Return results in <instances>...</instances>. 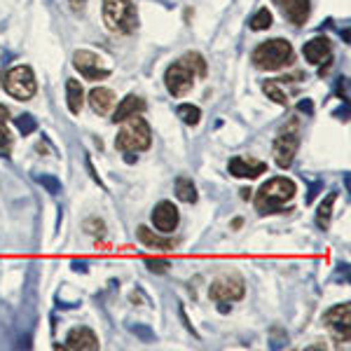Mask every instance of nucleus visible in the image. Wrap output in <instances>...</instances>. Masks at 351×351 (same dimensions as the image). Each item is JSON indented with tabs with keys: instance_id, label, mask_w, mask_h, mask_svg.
<instances>
[{
	"instance_id": "7",
	"label": "nucleus",
	"mask_w": 351,
	"mask_h": 351,
	"mask_svg": "<svg viewBox=\"0 0 351 351\" xmlns=\"http://www.w3.org/2000/svg\"><path fill=\"white\" fill-rule=\"evenodd\" d=\"M243 293H246V286H243V279L239 274L218 276L211 284V288H208V295L216 302H234V300L243 298Z\"/></svg>"
},
{
	"instance_id": "10",
	"label": "nucleus",
	"mask_w": 351,
	"mask_h": 351,
	"mask_svg": "<svg viewBox=\"0 0 351 351\" xmlns=\"http://www.w3.org/2000/svg\"><path fill=\"white\" fill-rule=\"evenodd\" d=\"M326 324L332 330V335L337 339L349 342V332H351V307L347 302L337 304V307L326 311Z\"/></svg>"
},
{
	"instance_id": "25",
	"label": "nucleus",
	"mask_w": 351,
	"mask_h": 351,
	"mask_svg": "<svg viewBox=\"0 0 351 351\" xmlns=\"http://www.w3.org/2000/svg\"><path fill=\"white\" fill-rule=\"evenodd\" d=\"M248 26H251V31H267V28L271 26V12L267 8L258 10V12L251 16Z\"/></svg>"
},
{
	"instance_id": "1",
	"label": "nucleus",
	"mask_w": 351,
	"mask_h": 351,
	"mask_svg": "<svg viewBox=\"0 0 351 351\" xmlns=\"http://www.w3.org/2000/svg\"><path fill=\"white\" fill-rule=\"evenodd\" d=\"M295 183H293L291 178H284V176H279V178H271L267 183L263 185V188L258 190L256 195V208L260 216H267V213H279L284 211V204L291 202L293 197H295Z\"/></svg>"
},
{
	"instance_id": "31",
	"label": "nucleus",
	"mask_w": 351,
	"mask_h": 351,
	"mask_svg": "<svg viewBox=\"0 0 351 351\" xmlns=\"http://www.w3.org/2000/svg\"><path fill=\"white\" fill-rule=\"evenodd\" d=\"M134 332H138V335H143L145 339H152V332L148 330V328H134Z\"/></svg>"
},
{
	"instance_id": "19",
	"label": "nucleus",
	"mask_w": 351,
	"mask_h": 351,
	"mask_svg": "<svg viewBox=\"0 0 351 351\" xmlns=\"http://www.w3.org/2000/svg\"><path fill=\"white\" fill-rule=\"evenodd\" d=\"M136 234H138V241L143 243V246H150V248H173L176 246L173 239H164V237L155 234V232L148 230L145 225H141V228L136 230Z\"/></svg>"
},
{
	"instance_id": "32",
	"label": "nucleus",
	"mask_w": 351,
	"mask_h": 351,
	"mask_svg": "<svg viewBox=\"0 0 351 351\" xmlns=\"http://www.w3.org/2000/svg\"><path fill=\"white\" fill-rule=\"evenodd\" d=\"M8 108H5V106H0V124H8Z\"/></svg>"
},
{
	"instance_id": "26",
	"label": "nucleus",
	"mask_w": 351,
	"mask_h": 351,
	"mask_svg": "<svg viewBox=\"0 0 351 351\" xmlns=\"http://www.w3.org/2000/svg\"><path fill=\"white\" fill-rule=\"evenodd\" d=\"M16 129H19L21 134L28 136V134H33L38 129V122H36V117L33 115H21V117H16Z\"/></svg>"
},
{
	"instance_id": "30",
	"label": "nucleus",
	"mask_w": 351,
	"mask_h": 351,
	"mask_svg": "<svg viewBox=\"0 0 351 351\" xmlns=\"http://www.w3.org/2000/svg\"><path fill=\"white\" fill-rule=\"evenodd\" d=\"M302 112H307V115H311V101H300V106H298Z\"/></svg>"
},
{
	"instance_id": "5",
	"label": "nucleus",
	"mask_w": 351,
	"mask_h": 351,
	"mask_svg": "<svg viewBox=\"0 0 351 351\" xmlns=\"http://www.w3.org/2000/svg\"><path fill=\"white\" fill-rule=\"evenodd\" d=\"M3 84H5V92L10 96H14L16 101H28L33 99L38 92V82H36V75L28 66H14L5 73L3 77Z\"/></svg>"
},
{
	"instance_id": "13",
	"label": "nucleus",
	"mask_w": 351,
	"mask_h": 351,
	"mask_svg": "<svg viewBox=\"0 0 351 351\" xmlns=\"http://www.w3.org/2000/svg\"><path fill=\"white\" fill-rule=\"evenodd\" d=\"M274 5H279V10L293 26H304V21L309 19V0H274Z\"/></svg>"
},
{
	"instance_id": "6",
	"label": "nucleus",
	"mask_w": 351,
	"mask_h": 351,
	"mask_svg": "<svg viewBox=\"0 0 351 351\" xmlns=\"http://www.w3.org/2000/svg\"><path fill=\"white\" fill-rule=\"evenodd\" d=\"M300 145V127L298 120H293L286 129H281V134L274 141V162L281 169H288L295 160V152Z\"/></svg>"
},
{
	"instance_id": "33",
	"label": "nucleus",
	"mask_w": 351,
	"mask_h": 351,
	"mask_svg": "<svg viewBox=\"0 0 351 351\" xmlns=\"http://www.w3.org/2000/svg\"><path fill=\"white\" fill-rule=\"evenodd\" d=\"M73 3V10H82L84 8V0H71Z\"/></svg>"
},
{
	"instance_id": "9",
	"label": "nucleus",
	"mask_w": 351,
	"mask_h": 351,
	"mask_svg": "<svg viewBox=\"0 0 351 351\" xmlns=\"http://www.w3.org/2000/svg\"><path fill=\"white\" fill-rule=\"evenodd\" d=\"M73 66L77 68V71L82 73L87 80H106V77L110 75V68L104 66V59H101L99 54L89 52V49H80V52L73 54Z\"/></svg>"
},
{
	"instance_id": "23",
	"label": "nucleus",
	"mask_w": 351,
	"mask_h": 351,
	"mask_svg": "<svg viewBox=\"0 0 351 351\" xmlns=\"http://www.w3.org/2000/svg\"><path fill=\"white\" fill-rule=\"evenodd\" d=\"M180 61L195 73V77H206V61H204V56L199 52H188Z\"/></svg>"
},
{
	"instance_id": "15",
	"label": "nucleus",
	"mask_w": 351,
	"mask_h": 351,
	"mask_svg": "<svg viewBox=\"0 0 351 351\" xmlns=\"http://www.w3.org/2000/svg\"><path fill=\"white\" fill-rule=\"evenodd\" d=\"M302 54L311 66H321V64H330L332 49H330L328 38H311V40L302 47Z\"/></svg>"
},
{
	"instance_id": "18",
	"label": "nucleus",
	"mask_w": 351,
	"mask_h": 351,
	"mask_svg": "<svg viewBox=\"0 0 351 351\" xmlns=\"http://www.w3.org/2000/svg\"><path fill=\"white\" fill-rule=\"evenodd\" d=\"M66 99H68V108H71L73 115H80L82 104H84V92L82 84L77 80H66Z\"/></svg>"
},
{
	"instance_id": "4",
	"label": "nucleus",
	"mask_w": 351,
	"mask_h": 351,
	"mask_svg": "<svg viewBox=\"0 0 351 351\" xmlns=\"http://www.w3.org/2000/svg\"><path fill=\"white\" fill-rule=\"evenodd\" d=\"M104 24L112 33H134L138 26V14L132 0H104Z\"/></svg>"
},
{
	"instance_id": "2",
	"label": "nucleus",
	"mask_w": 351,
	"mask_h": 351,
	"mask_svg": "<svg viewBox=\"0 0 351 351\" xmlns=\"http://www.w3.org/2000/svg\"><path fill=\"white\" fill-rule=\"evenodd\" d=\"M251 59L260 71H279V68H284L293 61V47L284 38H274V40L258 45L253 49Z\"/></svg>"
},
{
	"instance_id": "14",
	"label": "nucleus",
	"mask_w": 351,
	"mask_h": 351,
	"mask_svg": "<svg viewBox=\"0 0 351 351\" xmlns=\"http://www.w3.org/2000/svg\"><path fill=\"white\" fill-rule=\"evenodd\" d=\"M101 344L99 339H96V335L89 328H73L71 332L66 335V344L64 349H71V351H96Z\"/></svg>"
},
{
	"instance_id": "24",
	"label": "nucleus",
	"mask_w": 351,
	"mask_h": 351,
	"mask_svg": "<svg viewBox=\"0 0 351 351\" xmlns=\"http://www.w3.org/2000/svg\"><path fill=\"white\" fill-rule=\"evenodd\" d=\"M263 92L267 94V99H271L274 104L288 106V94L279 87V82H276V80H267V82H265L263 84Z\"/></svg>"
},
{
	"instance_id": "12",
	"label": "nucleus",
	"mask_w": 351,
	"mask_h": 351,
	"mask_svg": "<svg viewBox=\"0 0 351 351\" xmlns=\"http://www.w3.org/2000/svg\"><path fill=\"white\" fill-rule=\"evenodd\" d=\"M178 208L173 206L171 202H160L155 206V211H152V223H155V228L164 232V234H171V232L178 228Z\"/></svg>"
},
{
	"instance_id": "22",
	"label": "nucleus",
	"mask_w": 351,
	"mask_h": 351,
	"mask_svg": "<svg viewBox=\"0 0 351 351\" xmlns=\"http://www.w3.org/2000/svg\"><path fill=\"white\" fill-rule=\"evenodd\" d=\"M176 115L180 117V122L188 124V127H197L199 120H202V110L197 108V106H192V104L178 106V108H176Z\"/></svg>"
},
{
	"instance_id": "29",
	"label": "nucleus",
	"mask_w": 351,
	"mask_h": 351,
	"mask_svg": "<svg viewBox=\"0 0 351 351\" xmlns=\"http://www.w3.org/2000/svg\"><path fill=\"white\" fill-rule=\"evenodd\" d=\"M12 143V136L8 132V124H0V148H10Z\"/></svg>"
},
{
	"instance_id": "17",
	"label": "nucleus",
	"mask_w": 351,
	"mask_h": 351,
	"mask_svg": "<svg viewBox=\"0 0 351 351\" xmlns=\"http://www.w3.org/2000/svg\"><path fill=\"white\" fill-rule=\"evenodd\" d=\"M145 110V101L136 94H129L127 99H122V104L117 106V110L112 112V122H124L132 115H141Z\"/></svg>"
},
{
	"instance_id": "3",
	"label": "nucleus",
	"mask_w": 351,
	"mask_h": 351,
	"mask_svg": "<svg viewBox=\"0 0 351 351\" xmlns=\"http://www.w3.org/2000/svg\"><path fill=\"white\" fill-rule=\"evenodd\" d=\"M152 143V134L148 122L141 115H132L124 120V127L120 129L115 138V148L122 152H141L148 150Z\"/></svg>"
},
{
	"instance_id": "28",
	"label": "nucleus",
	"mask_w": 351,
	"mask_h": 351,
	"mask_svg": "<svg viewBox=\"0 0 351 351\" xmlns=\"http://www.w3.org/2000/svg\"><path fill=\"white\" fill-rule=\"evenodd\" d=\"M145 265H148L152 271H167L169 267H171V263H169V260H160V258H148V260H145Z\"/></svg>"
},
{
	"instance_id": "27",
	"label": "nucleus",
	"mask_w": 351,
	"mask_h": 351,
	"mask_svg": "<svg viewBox=\"0 0 351 351\" xmlns=\"http://www.w3.org/2000/svg\"><path fill=\"white\" fill-rule=\"evenodd\" d=\"M36 180H38V183L43 185L45 190L49 192V195H59V192H61V183H59V180L54 178V176H45V173H43V176H38Z\"/></svg>"
},
{
	"instance_id": "16",
	"label": "nucleus",
	"mask_w": 351,
	"mask_h": 351,
	"mask_svg": "<svg viewBox=\"0 0 351 351\" xmlns=\"http://www.w3.org/2000/svg\"><path fill=\"white\" fill-rule=\"evenodd\" d=\"M89 106H92L96 115H108L112 106H115V94L108 87H94L89 92Z\"/></svg>"
},
{
	"instance_id": "20",
	"label": "nucleus",
	"mask_w": 351,
	"mask_h": 351,
	"mask_svg": "<svg viewBox=\"0 0 351 351\" xmlns=\"http://www.w3.org/2000/svg\"><path fill=\"white\" fill-rule=\"evenodd\" d=\"M176 197H178L180 202H185V204H195L197 202V188H195V183H192L188 176H180V178L176 180Z\"/></svg>"
},
{
	"instance_id": "11",
	"label": "nucleus",
	"mask_w": 351,
	"mask_h": 351,
	"mask_svg": "<svg viewBox=\"0 0 351 351\" xmlns=\"http://www.w3.org/2000/svg\"><path fill=\"white\" fill-rule=\"evenodd\" d=\"M228 169H230L232 176H237V178H258L260 173L267 171V164L256 160V157L237 155L230 160Z\"/></svg>"
},
{
	"instance_id": "8",
	"label": "nucleus",
	"mask_w": 351,
	"mask_h": 351,
	"mask_svg": "<svg viewBox=\"0 0 351 351\" xmlns=\"http://www.w3.org/2000/svg\"><path fill=\"white\" fill-rule=\"evenodd\" d=\"M164 84H167L171 96H185L192 89V84H195V73H192L183 61H176V64L169 66L167 73H164Z\"/></svg>"
},
{
	"instance_id": "21",
	"label": "nucleus",
	"mask_w": 351,
	"mask_h": 351,
	"mask_svg": "<svg viewBox=\"0 0 351 351\" xmlns=\"http://www.w3.org/2000/svg\"><path fill=\"white\" fill-rule=\"evenodd\" d=\"M335 199H337V192H330V195L321 202L319 213H316V223H319L321 230H328V225H330V213H332V204H335Z\"/></svg>"
}]
</instances>
